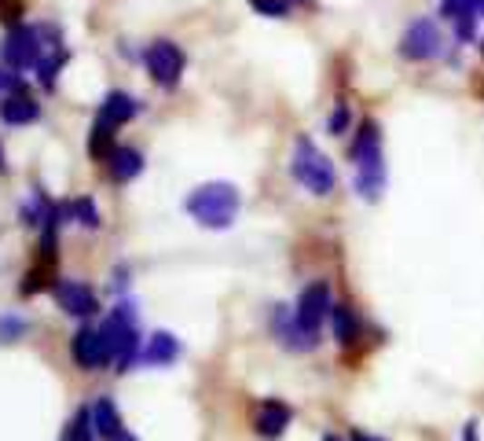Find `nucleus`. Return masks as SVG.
<instances>
[{
  "label": "nucleus",
  "instance_id": "nucleus-1",
  "mask_svg": "<svg viewBox=\"0 0 484 441\" xmlns=\"http://www.w3.org/2000/svg\"><path fill=\"white\" fill-rule=\"evenodd\" d=\"M356 162V192L363 199H378L385 192V158H381V133L374 122H363L352 144Z\"/></svg>",
  "mask_w": 484,
  "mask_h": 441
},
{
  "label": "nucleus",
  "instance_id": "nucleus-2",
  "mask_svg": "<svg viewBox=\"0 0 484 441\" xmlns=\"http://www.w3.org/2000/svg\"><path fill=\"white\" fill-rule=\"evenodd\" d=\"M187 214L195 217L202 228H228L239 214V188L228 181H210L191 192Z\"/></svg>",
  "mask_w": 484,
  "mask_h": 441
},
{
  "label": "nucleus",
  "instance_id": "nucleus-3",
  "mask_svg": "<svg viewBox=\"0 0 484 441\" xmlns=\"http://www.w3.org/2000/svg\"><path fill=\"white\" fill-rule=\"evenodd\" d=\"M290 169H294V181L305 185L312 195H331L334 185H338V173H334L331 158L309 136H298V144H294V165H290Z\"/></svg>",
  "mask_w": 484,
  "mask_h": 441
},
{
  "label": "nucleus",
  "instance_id": "nucleus-4",
  "mask_svg": "<svg viewBox=\"0 0 484 441\" xmlns=\"http://www.w3.org/2000/svg\"><path fill=\"white\" fill-rule=\"evenodd\" d=\"M100 331H104V338H107V346H111V361L118 365V372H125V368L133 365V357H136V346H140V331H136V313H133V306H129V302L118 306V309L111 313V320H107Z\"/></svg>",
  "mask_w": 484,
  "mask_h": 441
},
{
  "label": "nucleus",
  "instance_id": "nucleus-5",
  "mask_svg": "<svg viewBox=\"0 0 484 441\" xmlns=\"http://www.w3.org/2000/svg\"><path fill=\"white\" fill-rule=\"evenodd\" d=\"M44 30L37 26H15L5 41V63L12 70H34L44 59Z\"/></svg>",
  "mask_w": 484,
  "mask_h": 441
},
{
  "label": "nucleus",
  "instance_id": "nucleus-6",
  "mask_svg": "<svg viewBox=\"0 0 484 441\" xmlns=\"http://www.w3.org/2000/svg\"><path fill=\"white\" fill-rule=\"evenodd\" d=\"M331 309H334V302H331V287L320 280V284H312V287L301 291L298 309H294V320H298L301 331H309V335L320 338V327H323V320L331 316Z\"/></svg>",
  "mask_w": 484,
  "mask_h": 441
},
{
  "label": "nucleus",
  "instance_id": "nucleus-7",
  "mask_svg": "<svg viewBox=\"0 0 484 441\" xmlns=\"http://www.w3.org/2000/svg\"><path fill=\"white\" fill-rule=\"evenodd\" d=\"M147 70H151V77L162 85V88H173V85H180V74H183V52L173 45V41H154L151 48H147Z\"/></svg>",
  "mask_w": 484,
  "mask_h": 441
},
{
  "label": "nucleus",
  "instance_id": "nucleus-8",
  "mask_svg": "<svg viewBox=\"0 0 484 441\" xmlns=\"http://www.w3.org/2000/svg\"><path fill=\"white\" fill-rule=\"evenodd\" d=\"M440 30H437V23L433 19H415L411 26H408V34H404V41H400V55L404 59H433L437 52H440Z\"/></svg>",
  "mask_w": 484,
  "mask_h": 441
},
{
  "label": "nucleus",
  "instance_id": "nucleus-9",
  "mask_svg": "<svg viewBox=\"0 0 484 441\" xmlns=\"http://www.w3.org/2000/svg\"><path fill=\"white\" fill-rule=\"evenodd\" d=\"M74 361L81 368H88V372L111 365V346H107V338H104L100 327H81L74 335Z\"/></svg>",
  "mask_w": 484,
  "mask_h": 441
},
{
  "label": "nucleus",
  "instance_id": "nucleus-10",
  "mask_svg": "<svg viewBox=\"0 0 484 441\" xmlns=\"http://www.w3.org/2000/svg\"><path fill=\"white\" fill-rule=\"evenodd\" d=\"M55 302L70 313V316H95L100 313V298H95L92 287L77 284V280H55Z\"/></svg>",
  "mask_w": 484,
  "mask_h": 441
},
{
  "label": "nucleus",
  "instance_id": "nucleus-11",
  "mask_svg": "<svg viewBox=\"0 0 484 441\" xmlns=\"http://www.w3.org/2000/svg\"><path fill=\"white\" fill-rule=\"evenodd\" d=\"M290 419H294L290 405H282V401L268 397V401L257 408V416H253V430H257L261 437H279V434L290 426Z\"/></svg>",
  "mask_w": 484,
  "mask_h": 441
},
{
  "label": "nucleus",
  "instance_id": "nucleus-12",
  "mask_svg": "<svg viewBox=\"0 0 484 441\" xmlns=\"http://www.w3.org/2000/svg\"><path fill=\"white\" fill-rule=\"evenodd\" d=\"M272 324H275V331H279V338L290 346V349H316V335H309V331H301L298 327V320L290 316L282 306H275V313H272Z\"/></svg>",
  "mask_w": 484,
  "mask_h": 441
},
{
  "label": "nucleus",
  "instance_id": "nucleus-13",
  "mask_svg": "<svg viewBox=\"0 0 484 441\" xmlns=\"http://www.w3.org/2000/svg\"><path fill=\"white\" fill-rule=\"evenodd\" d=\"M136 111H140V104L129 96V93H111L104 104H100V122H107V125H125V122H133L136 118Z\"/></svg>",
  "mask_w": 484,
  "mask_h": 441
},
{
  "label": "nucleus",
  "instance_id": "nucleus-14",
  "mask_svg": "<svg viewBox=\"0 0 484 441\" xmlns=\"http://www.w3.org/2000/svg\"><path fill=\"white\" fill-rule=\"evenodd\" d=\"M176 357H180V342H176L169 331H154L151 342H147V349H143V361H147L151 368H165V365H173Z\"/></svg>",
  "mask_w": 484,
  "mask_h": 441
},
{
  "label": "nucleus",
  "instance_id": "nucleus-15",
  "mask_svg": "<svg viewBox=\"0 0 484 441\" xmlns=\"http://www.w3.org/2000/svg\"><path fill=\"white\" fill-rule=\"evenodd\" d=\"M92 426H95V434H100V437H111V441H118L125 434L122 430V416H118L111 397H100L92 405Z\"/></svg>",
  "mask_w": 484,
  "mask_h": 441
},
{
  "label": "nucleus",
  "instance_id": "nucleus-16",
  "mask_svg": "<svg viewBox=\"0 0 484 441\" xmlns=\"http://www.w3.org/2000/svg\"><path fill=\"white\" fill-rule=\"evenodd\" d=\"M107 165H111V181L125 185V181H133V176H140V169H143V155L133 151V147H118V151L107 158Z\"/></svg>",
  "mask_w": 484,
  "mask_h": 441
},
{
  "label": "nucleus",
  "instance_id": "nucleus-17",
  "mask_svg": "<svg viewBox=\"0 0 484 441\" xmlns=\"http://www.w3.org/2000/svg\"><path fill=\"white\" fill-rule=\"evenodd\" d=\"M444 15L459 26L462 37L473 34V23L480 19V0H444Z\"/></svg>",
  "mask_w": 484,
  "mask_h": 441
},
{
  "label": "nucleus",
  "instance_id": "nucleus-18",
  "mask_svg": "<svg viewBox=\"0 0 484 441\" xmlns=\"http://www.w3.org/2000/svg\"><path fill=\"white\" fill-rule=\"evenodd\" d=\"M41 115V107L30 100V96H5V104H0V122H8V125H26Z\"/></svg>",
  "mask_w": 484,
  "mask_h": 441
},
{
  "label": "nucleus",
  "instance_id": "nucleus-19",
  "mask_svg": "<svg viewBox=\"0 0 484 441\" xmlns=\"http://www.w3.org/2000/svg\"><path fill=\"white\" fill-rule=\"evenodd\" d=\"M331 324H334V338L341 346H352L360 338V320H356V313L349 306H334L331 309Z\"/></svg>",
  "mask_w": 484,
  "mask_h": 441
},
{
  "label": "nucleus",
  "instance_id": "nucleus-20",
  "mask_svg": "<svg viewBox=\"0 0 484 441\" xmlns=\"http://www.w3.org/2000/svg\"><path fill=\"white\" fill-rule=\"evenodd\" d=\"M88 151H92V158H111L114 151H118V144H114V125H107V122H100L95 118V125H92V133H88Z\"/></svg>",
  "mask_w": 484,
  "mask_h": 441
},
{
  "label": "nucleus",
  "instance_id": "nucleus-21",
  "mask_svg": "<svg viewBox=\"0 0 484 441\" xmlns=\"http://www.w3.org/2000/svg\"><path fill=\"white\" fill-rule=\"evenodd\" d=\"M52 280H55V265H44V261H37L34 269L26 273V280H23V295H37V291H44ZM52 287H55V284H52Z\"/></svg>",
  "mask_w": 484,
  "mask_h": 441
},
{
  "label": "nucleus",
  "instance_id": "nucleus-22",
  "mask_svg": "<svg viewBox=\"0 0 484 441\" xmlns=\"http://www.w3.org/2000/svg\"><path fill=\"white\" fill-rule=\"evenodd\" d=\"M66 63V48L59 45V48H52V55H44L41 63H37V77H41V85L44 88H52L55 85V74H59V66Z\"/></svg>",
  "mask_w": 484,
  "mask_h": 441
},
{
  "label": "nucleus",
  "instance_id": "nucleus-23",
  "mask_svg": "<svg viewBox=\"0 0 484 441\" xmlns=\"http://www.w3.org/2000/svg\"><path fill=\"white\" fill-rule=\"evenodd\" d=\"M70 217H74L77 225H84V228H95V225H100V210H95L92 199H74V203H70Z\"/></svg>",
  "mask_w": 484,
  "mask_h": 441
},
{
  "label": "nucleus",
  "instance_id": "nucleus-24",
  "mask_svg": "<svg viewBox=\"0 0 484 441\" xmlns=\"http://www.w3.org/2000/svg\"><path fill=\"white\" fill-rule=\"evenodd\" d=\"M70 441H95L92 437V408H81L74 426H70Z\"/></svg>",
  "mask_w": 484,
  "mask_h": 441
},
{
  "label": "nucleus",
  "instance_id": "nucleus-25",
  "mask_svg": "<svg viewBox=\"0 0 484 441\" xmlns=\"http://www.w3.org/2000/svg\"><path fill=\"white\" fill-rule=\"evenodd\" d=\"M23 331H26V324L19 316H5V320H0V342H15Z\"/></svg>",
  "mask_w": 484,
  "mask_h": 441
},
{
  "label": "nucleus",
  "instance_id": "nucleus-26",
  "mask_svg": "<svg viewBox=\"0 0 484 441\" xmlns=\"http://www.w3.org/2000/svg\"><path fill=\"white\" fill-rule=\"evenodd\" d=\"M250 5H253L261 15H272V19H282V15H286V0H250Z\"/></svg>",
  "mask_w": 484,
  "mask_h": 441
},
{
  "label": "nucleus",
  "instance_id": "nucleus-27",
  "mask_svg": "<svg viewBox=\"0 0 484 441\" xmlns=\"http://www.w3.org/2000/svg\"><path fill=\"white\" fill-rule=\"evenodd\" d=\"M327 129H331V133H345V129H349V107H345V104H338V107H334V115H331V122H327Z\"/></svg>",
  "mask_w": 484,
  "mask_h": 441
},
{
  "label": "nucleus",
  "instance_id": "nucleus-28",
  "mask_svg": "<svg viewBox=\"0 0 484 441\" xmlns=\"http://www.w3.org/2000/svg\"><path fill=\"white\" fill-rule=\"evenodd\" d=\"M8 88H19V77H15V74H5V70H0V93H8Z\"/></svg>",
  "mask_w": 484,
  "mask_h": 441
},
{
  "label": "nucleus",
  "instance_id": "nucleus-29",
  "mask_svg": "<svg viewBox=\"0 0 484 441\" xmlns=\"http://www.w3.org/2000/svg\"><path fill=\"white\" fill-rule=\"evenodd\" d=\"M462 441H477V426H473V423L466 426V434H462Z\"/></svg>",
  "mask_w": 484,
  "mask_h": 441
},
{
  "label": "nucleus",
  "instance_id": "nucleus-30",
  "mask_svg": "<svg viewBox=\"0 0 484 441\" xmlns=\"http://www.w3.org/2000/svg\"><path fill=\"white\" fill-rule=\"evenodd\" d=\"M352 441H381V437H370V434H363V430H356V434H352Z\"/></svg>",
  "mask_w": 484,
  "mask_h": 441
},
{
  "label": "nucleus",
  "instance_id": "nucleus-31",
  "mask_svg": "<svg viewBox=\"0 0 484 441\" xmlns=\"http://www.w3.org/2000/svg\"><path fill=\"white\" fill-rule=\"evenodd\" d=\"M118 441H136V437H133V434H122V437H118Z\"/></svg>",
  "mask_w": 484,
  "mask_h": 441
},
{
  "label": "nucleus",
  "instance_id": "nucleus-32",
  "mask_svg": "<svg viewBox=\"0 0 484 441\" xmlns=\"http://www.w3.org/2000/svg\"><path fill=\"white\" fill-rule=\"evenodd\" d=\"M0 19H5V0H0Z\"/></svg>",
  "mask_w": 484,
  "mask_h": 441
},
{
  "label": "nucleus",
  "instance_id": "nucleus-33",
  "mask_svg": "<svg viewBox=\"0 0 484 441\" xmlns=\"http://www.w3.org/2000/svg\"><path fill=\"white\" fill-rule=\"evenodd\" d=\"M0 169H5V151H0Z\"/></svg>",
  "mask_w": 484,
  "mask_h": 441
},
{
  "label": "nucleus",
  "instance_id": "nucleus-34",
  "mask_svg": "<svg viewBox=\"0 0 484 441\" xmlns=\"http://www.w3.org/2000/svg\"><path fill=\"white\" fill-rule=\"evenodd\" d=\"M323 441H338V437H334V434H327V437H323Z\"/></svg>",
  "mask_w": 484,
  "mask_h": 441
},
{
  "label": "nucleus",
  "instance_id": "nucleus-35",
  "mask_svg": "<svg viewBox=\"0 0 484 441\" xmlns=\"http://www.w3.org/2000/svg\"><path fill=\"white\" fill-rule=\"evenodd\" d=\"M480 12H484V0H480Z\"/></svg>",
  "mask_w": 484,
  "mask_h": 441
}]
</instances>
